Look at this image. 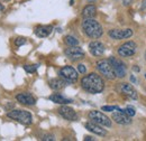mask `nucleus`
<instances>
[{
    "mask_svg": "<svg viewBox=\"0 0 146 141\" xmlns=\"http://www.w3.org/2000/svg\"><path fill=\"white\" fill-rule=\"evenodd\" d=\"M81 86L84 91L91 94L101 93L105 88V82L100 75L97 73H90L88 75H84L81 78Z\"/></svg>",
    "mask_w": 146,
    "mask_h": 141,
    "instance_id": "obj_1",
    "label": "nucleus"
},
{
    "mask_svg": "<svg viewBox=\"0 0 146 141\" xmlns=\"http://www.w3.org/2000/svg\"><path fill=\"white\" fill-rule=\"evenodd\" d=\"M82 30L89 38L97 39L104 34L102 26L93 18H84L82 21Z\"/></svg>",
    "mask_w": 146,
    "mask_h": 141,
    "instance_id": "obj_2",
    "label": "nucleus"
},
{
    "mask_svg": "<svg viewBox=\"0 0 146 141\" xmlns=\"http://www.w3.org/2000/svg\"><path fill=\"white\" fill-rule=\"evenodd\" d=\"M7 117L9 119L16 120L19 123L24 125H29L33 122V117L28 111L25 110H11L10 112L7 113Z\"/></svg>",
    "mask_w": 146,
    "mask_h": 141,
    "instance_id": "obj_3",
    "label": "nucleus"
},
{
    "mask_svg": "<svg viewBox=\"0 0 146 141\" xmlns=\"http://www.w3.org/2000/svg\"><path fill=\"white\" fill-rule=\"evenodd\" d=\"M97 70H99V73L101 75H104L108 80H115L116 78L115 70L112 69V65H111L109 59H101V61L97 62Z\"/></svg>",
    "mask_w": 146,
    "mask_h": 141,
    "instance_id": "obj_4",
    "label": "nucleus"
},
{
    "mask_svg": "<svg viewBox=\"0 0 146 141\" xmlns=\"http://www.w3.org/2000/svg\"><path fill=\"white\" fill-rule=\"evenodd\" d=\"M89 119L91 120L92 122L99 124L101 127H107V128H110L111 127V120L107 115H105L102 112L100 111H90L89 114H88Z\"/></svg>",
    "mask_w": 146,
    "mask_h": 141,
    "instance_id": "obj_5",
    "label": "nucleus"
},
{
    "mask_svg": "<svg viewBox=\"0 0 146 141\" xmlns=\"http://www.w3.org/2000/svg\"><path fill=\"white\" fill-rule=\"evenodd\" d=\"M64 54H65V56H66L69 59H71L73 62L80 61V59L84 58V56H86L84 51H83L81 47H79L78 45H76V46H69V48H66V49L64 51Z\"/></svg>",
    "mask_w": 146,
    "mask_h": 141,
    "instance_id": "obj_6",
    "label": "nucleus"
},
{
    "mask_svg": "<svg viewBox=\"0 0 146 141\" xmlns=\"http://www.w3.org/2000/svg\"><path fill=\"white\" fill-rule=\"evenodd\" d=\"M58 74L68 83H73V82L78 81V72L74 70L72 66H63L60 70Z\"/></svg>",
    "mask_w": 146,
    "mask_h": 141,
    "instance_id": "obj_7",
    "label": "nucleus"
},
{
    "mask_svg": "<svg viewBox=\"0 0 146 141\" xmlns=\"http://www.w3.org/2000/svg\"><path fill=\"white\" fill-rule=\"evenodd\" d=\"M137 46L134 42H127L118 48V55L120 57H131L136 53Z\"/></svg>",
    "mask_w": 146,
    "mask_h": 141,
    "instance_id": "obj_8",
    "label": "nucleus"
},
{
    "mask_svg": "<svg viewBox=\"0 0 146 141\" xmlns=\"http://www.w3.org/2000/svg\"><path fill=\"white\" fill-rule=\"evenodd\" d=\"M109 61L111 63V65H112V69L115 70L116 77H119V78L125 77L126 76V65L121 61H119V59H117L115 57H110Z\"/></svg>",
    "mask_w": 146,
    "mask_h": 141,
    "instance_id": "obj_9",
    "label": "nucleus"
},
{
    "mask_svg": "<svg viewBox=\"0 0 146 141\" xmlns=\"http://www.w3.org/2000/svg\"><path fill=\"white\" fill-rule=\"evenodd\" d=\"M58 114L65 119V120H69V121H76L78 120V114L76 112L73 110L72 107L68 106L66 104L62 105L58 109Z\"/></svg>",
    "mask_w": 146,
    "mask_h": 141,
    "instance_id": "obj_10",
    "label": "nucleus"
},
{
    "mask_svg": "<svg viewBox=\"0 0 146 141\" xmlns=\"http://www.w3.org/2000/svg\"><path fill=\"white\" fill-rule=\"evenodd\" d=\"M109 36L112 39H117V40H120V39H126L133 36V30L131 29H111L109 30Z\"/></svg>",
    "mask_w": 146,
    "mask_h": 141,
    "instance_id": "obj_11",
    "label": "nucleus"
},
{
    "mask_svg": "<svg viewBox=\"0 0 146 141\" xmlns=\"http://www.w3.org/2000/svg\"><path fill=\"white\" fill-rule=\"evenodd\" d=\"M16 100L19 103L24 104V105H35L36 104V99L29 94V93H19L16 95Z\"/></svg>",
    "mask_w": 146,
    "mask_h": 141,
    "instance_id": "obj_12",
    "label": "nucleus"
},
{
    "mask_svg": "<svg viewBox=\"0 0 146 141\" xmlns=\"http://www.w3.org/2000/svg\"><path fill=\"white\" fill-rule=\"evenodd\" d=\"M120 92L125 96H127V98L131 99V100H137V98H138L137 91L133 88L130 84H128V83H121L120 84Z\"/></svg>",
    "mask_w": 146,
    "mask_h": 141,
    "instance_id": "obj_13",
    "label": "nucleus"
},
{
    "mask_svg": "<svg viewBox=\"0 0 146 141\" xmlns=\"http://www.w3.org/2000/svg\"><path fill=\"white\" fill-rule=\"evenodd\" d=\"M86 129H87L88 131L92 132V133L97 134V136H100V137H105V136H107V131H106L105 129H102L101 125L94 123V122H92V121L86 123Z\"/></svg>",
    "mask_w": 146,
    "mask_h": 141,
    "instance_id": "obj_14",
    "label": "nucleus"
},
{
    "mask_svg": "<svg viewBox=\"0 0 146 141\" xmlns=\"http://www.w3.org/2000/svg\"><path fill=\"white\" fill-rule=\"evenodd\" d=\"M89 51H90V53L93 56H97V57L101 56L102 54L105 53V45L102 43H100V42L94 40V42H91L89 44Z\"/></svg>",
    "mask_w": 146,
    "mask_h": 141,
    "instance_id": "obj_15",
    "label": "nucleus"
},
{
    "mask_svg": "<svg viewBox=\"0 0 146 141\" xmlns=\"http://www.w3.org/2000/svg\"><path fill=\"white\" fill-rule=\"evenodd\" d=\"M112 120L116 122V123L118 124H129L131 122V120H130V117L127 115L125 112H120V111H118V112H116V113H113L112 114Z\"/></svg>",
    "mask_w": 146,
    "mask_h": 141,
    "instance_id": "obj_16",
    "label": "nucleus"
},
{
    "mask_svg": "<svg viewBox=\"0 0 146 141\" xmlns=\"http://www.w3.org/2000/svg\"><path fill=\"white\" fill-rule=\"evenodd\" d=\"M53 30V26L51 25H47V26H38L35 28L34 33L37 37H40V38H44V37H47L52 33Z\"/></svg>",
    "mask_w": 146,
    "mask_h": 141,
    "instance_id": "obj_17",
    "label": "nucleus"
},
{
    "mask_svg": "<svg viewBox=\"0 0 146 141\" xmlns=\"http://www.w3.org/2000/svg\"><path fill=\"white\" fill-rule=\"evenodd\" d=\"M50 88L54 91H61L68 85V82L65 80H63L62 77L61 78H52L50 81Z\"/></svg>",
    "mask_w": 146,
    "mask_h": 141,
    "instance_id": "obj_18",
    "label": "nucleus"
},
{
    "mask_svg": "<svg viewBox=\"0 0 146 141\" xmlns=\"http://www.w3.org/2000/svg\"><path fill=\"white\" fill-rule=\"evenodd\" d=\"M50 100H51L52 102H54V103H57V104H62V105L72 103V100H71V99H66V98H64L63 95H61V94H57V93H55V94H52V95L50 96Z\"/></svg>",
    "mask_w": 146,
    "mask_h": 141,
    "instance_id": "obj_19",
    "label": "nucleus"
},
{
    "mask_svg": "<svg viewBox=\"0 0 146 141\" xmlns=\"http://www.w3.org/2000/svg\"><path fill=\"white\" fill-rule=\"evenodd\" d=\"M96 15H97V8L94 5H88L82 10L83 18H93Z\"/></svg>",
    "mask_w": 146,
    "mask_h": 141,
    "instance_id": "obj_20",
    "label": "nucleus"
},
{
    "mask_svg": "<svg viewBox=\"0 0 146 141\" xmlns=\"http://www.w3.org/2000/svg\"><path fill=\"white\" fill-rule=\"evenodd\" d=\"M64 43L68 46H76V45H79V40L74 36H71V35H68L64 37Z\"/></svg>",
    "mask_w": 146,
    "mask_h": 141,
    "instance_id": "obj_21",
    "label": "nucleus"
},
{
    "mask_svg": "<svg viewBox=\"0 0 146 141\" xmlns=\"http://www.w3.org/2000/svg\"><path fill=\"white\" fill-rule=\"evenodd\" d=\"M38 64H34V65H25L24 66V70H26L27 73H31V74H33V73H35L38 69Z\"/></svg>",
    "mask_w": 146,
    "mask_h": 141,
    "instance_id": "obj_22",
    "label": "nucleus"
},
{
    "mask_svg": "<svg viewBox=\"0 0 146 141\" xmlns=\"http://www.w3.org/2000/svg\"><path fill=\"white\" fill-rule=\"evenodd\" d=\"M124 112H125L127 115H129L130 118H131V117H134V115L136 114L135 109H134V107H131V106H128V107H126V109L124 110Z\"/></svg>",
    "mask_w": 146,
    "mask_h": 141,
    "instance_id": "obj_23",
    "label": "nucleus"
},
{
    "mask_svg": "<svg viewBox=\"0 0 146 141\" xmlns=\"http://www.w3.org/2000/svg\"><path fill=\"white\" fill-rule=\"evenodd\" d=\"M14 43H15V45H16L17 47H19V46H23V45L26 44V39H25L24 37H18V38L15 39Z\"/></svg>",
    "mask_w": 146,
    "mask_h": 141,
    "instance_id": "obj_24",
    "label": "nucleus"
},
{
    "mask_svg": "<svg viewBox=\"0 0 146 141\" xmlns=\"http://www.w3.org/2000/svg\"><path fill=\"white\" fill-rule=\"evenodd\" d=\"M118 109H119L118 106H109V105H106L101 107V110H102V111H106V112H112V111L118 110Z\"/></svg>",
    "mask_w": 146,
    "mask_h": 141,
    "instance_id": "obj_25",
    "label": "nucleus"
},
{
    "mask_svg": "<svg viewBox=\"0 0 146 141\" xmlns=\"http://www.w3.org/2000/svg\"><path fill=\"white\" fill-rule=\"evenodd\" d=\"M78 72L81 73V74H86V72H87L86 65H83V64H79V65H78Z\"/></svg>",
    "mask_w": 146,
    "mask_h": 141,
    "instance_id": "obj_26",
    "label": "nucleus"
},
{
    "mask_svg": "<svg viewBox=\"0 0 146 141\" xmlns=\"http://www.w3.org/2000/svg\"><path fill=\"white\" fill-rule=\"evenodd\" d=\"M42 140L52 141V140H54V136H53V134H44V136H43V138H42Z\"/></svg>",
    "mask_w": 146,
    "mask_h": 141,
    "instance_id": "obj_27",
    "label": "nucleus"
},
{
    "mask_svg": "<svg viewBox=\"0 0 146 141\" xmlns=\"http://www.w3.org/2000/svg\"><path fill=\"white\" fill-rule=\"evenodd\" d=\"M133 1L134 0H123V3H124V6H129L130 3H133Z\"/></svg>",
    "mask_w": 146,
    "mask_h": 141,
    "instance_id": "obj_28",
    "label": "nucleus"
},
{
    "mask_svg": "<svg viewBox=\"0 0 146 141\" xmlns=\"http://www.w3.org/2000/svg\"><path fill=\"white\" fill-rule=\"evenodd\" d=\"M141 9H146V0H143V2H142V6H141Z\"/></svg>",
    "mask_w": 146,
    "mask_h": 141,
    "instance_id": "obj_29",
    "label": "nucleus"
},
{
    "mask_svg": "<svg viewBox=\"0 0 146 141\" xmlns=\"http://www.w3.org/2000/svg\"><path fill=\"white\" fill-rule=\"evenodd\" d=\"M130 81H131V82L135 84V83H136V77H135L134 75H131V76H130Z\"/></svg>",
    "mask_w": 146,
    "mask_h": 141,
    "instance_id": "obj_30",
    "label": "nucleus"
},
{
    "mask_svg": "<svg viewBox=\"0 0 146 141\" xmlns=\"http://www.w3.org/2000/svg\"><path fill=\"white\" fill-rule=\"evenodd\" d=\"M92 140H93L92 137H86V138H84V141H92Z\"/></svg>",
    "mask_w": 146,
    "mask_h": 141,
    "instance_id": "obj_31",
    "label": "nucleus"
},
{
    "mask_svg": "<svg viewBox=\"0 0 146 141\" xmlns=\"http://www.w3.org/2000/svg\"><path fill=\"white\" fill-rule=\"evenodd\" d=\"M3 10H5V7L2 3H0V11H3Z\"/></svg>",
    "mask_w": 146,
    "mask_h": 141,
    "instance_id": "obj_32",
    "label": "nucleus"
},
{
    "mask_svg": "<svg viewBox=\"0 0 146 141\" xmlns=\"http://www.w3.org/2000/svg\"><path fill=\"white\" fill-rule=\"evenodd\" d=\"M134 70H135V72H138V70H139V69H138L137 66H134Z\"/></svg>",
    "mask_w": 146,
    "mask_h": 141,
    "instance_id": "obj_33",
    "label": "nucleus"
},
{
    "mask_svg": "<svg viewBox=\"0 0 146 141\" xmlns=\"http://www.w3.org/2000/svg\"><path fill=\"white\" fill-rule=\"evenodd\" d=\"M89 2H93V1H96V0H88Z\"/></svg>",
    "mask_w": 146,
    "mask_h": 141,
    "instance_id": "obj_34",
    "label": "nucleus"
},
{
    "mask_svg": "<svg viewBox=\"0 0 146 141\" xmlns=\"http://www.w3.org/2000/svg\"><path fill=\"white\" fill-rule=\"evenodd\" d=\"M73 1H74V0H71V1H70V2H71V5H73Z\"/></svg>",
    "mask_w": 146,
    "mask_h": 141,
    "instance_id": "obj_35",
    "label": "nucleus"
},
{
    "mask_svg": "<svg viewBox=\"0 0 146 141\" xmlns=\"http://www.w3.org/2000/svg\"><path fill=\"white\" fill-rule=\"evenodd\" d=\"M144 57H145V61H146V52H145V56H144Z\"/></svg>",
    "mask_w": 146,
    "mask_h": 141,
    "instance_id": "obj_36",
    "label": "nucleus"
},
{
    "mask_svg": "<svg viewBox=\"0 0 146 141\" xmlns=\"http://www.w3.org/2000/svg\"><path fill=\"white\" fill-rule=\"evenodd\" d=\"M3 1H7V0H3Z\"/></svg>",
    "mask_w": 146,
    "mask_h": 141,
    "instance_id": "obj_37",
    "label": "nucleus"
},
{
    "mask_svg": "<svg viewBox=\"0 0 146 141\" xmlns=\"http://www.w3.org/2000/svg\"><path fill=\"white\" fill-rule=\"evenodd\" d=\"M145 77H146V74H145Z\"/></svg>",
    "mask_w": 146,
    "mask_h": 141,
    "instance_id": "obj_38",
    "label": "nucleus"
}]
</instances>
